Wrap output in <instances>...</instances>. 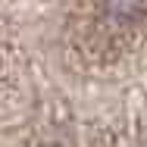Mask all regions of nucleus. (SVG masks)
<instances>
[{
  "instance_id": "f257e3e1",
  "label": "nucleus",
  "mask_w": 147,
  "mask_h": 147,
  "mask_svg": "<svg viewBox=\"0 0 147 147\" xmlns=\"http://www.w3.org/2000/svg\"><path fill=\"white\" fill-rule=\"evenodd\" d=\"M103 9H107V16L113 22L128 25V22L144 16V0H103Z\"/></svg>"
}]
</instances>
